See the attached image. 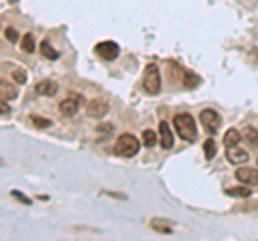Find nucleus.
Instances as JSON below:
<instances>
[{
  "instance_id": "6ab92c4d",
  "label": "nucleus",
  "mask_w": 258,
  "mask_h": 241,
  "mask_svg": "<svg viewBox=\"0 0 258 241\" xmlns=\"http://www.w3.org/2000/svg\"><path fill=\"white\" fill-rule=\"evenodd\" d=\"M215 153H217V144H215L213 138H209V140L205 142V157H207V159H213Z\"/></svg>"
},
{
  "instance_id": "f257e3e1",
  "label": "nucleus",
  "mask_w": 258,
  "mask_h": 241,
  "mask_svg": "<svg viewBox=\"0 0 258 241\" xmlns=\"http://www.w3.org/2000/svg\"><path fill=\"white\" fill-rule=\"evenodd\" d=\"M172 123H174L176 134H179L183 140H187V142L196 140V120H194L191 114H187V112H181V114L174 116Z\"/></svg>"
},
{
  "instance_id": "ddd939ff",
  "label": "nucleus",
  "mask_w": 258,
  "mask_h": 241,
  "mask_svg": "<svg viewBox=\"0 0 258 241\" xmlns=\"http://www.w3.org/2000/svg\"><path fill=\"white\" fill-rule=\"evenodd\" d=\"M241 138H243V136H241L237 130H228V132H226V136H224V144H226V149L237 147V144L241 142Z\"/></svg>"
},
{
  "instance_id": "7ed1b4c3",
  "label": "nucleus",
  "mask_w": 258,
  "mask_h": 241,
  "mask_svg": "<svg viewBox=\"0 0 258 241\" xmlns=\"http://www.w3.org/2000/svg\"><path fill=\"white\" fill-rule=\"evenodd\" d=\"M114 151L120 157H134L140 151V142H138V138H136L134 134H120L118 140H116Z\"/></svg>"
},
{
  "instance_id": "423d86ee",
  "label": "nucleus",
  "mask_w": 258,
  "mask_h": 241,
  "mask_svg": "<svg viewBox=\"0 0 258 241\" xmlns=\"http://www.w3.org/2000/svg\"><path fill=\"white\" fill-rule=\"evenodd\" d=\"M80 106H82V97H80V95H78V97H76V95H71V97L60 101L58 110H60V114H64V116H74V114H78Z\"/></svg>"
},
{
  "instance_id": "f3484780",
  "label": "nucleus",
  "mask_w": 258,
  "mask_h": 241,
  "mask_svg": "<svg viewBox=\"0 0 258 241\" xmlns=\"http://www.w3.org/2000/svg\"><path fill=\"white\" fill-rule=\"evenodd\" d=\"M157 136H159V134H155L153 130H144V132H142V142H144V147H155L157 140H159Z\"/></svg>"
},
{
  "instance_id": "393cba45",
  "label": "nucleus",
  "mask_w": 258,
  "mask_h": 241,
  "mask_svg": "<svg viewBox=\"0 0 258 241\" xmlns=\"http://www.w3.org/2000/svg\"><path fill=\"white\" fill-rule=\"evenodd\" d=\"M11 196H13L15 200H20L22 205H30V198H28V196H24L22 192H18V190H13V192H11Z\"/></svg>"
},
{
  "instance_id": "1a4fd4ad",
  "label": "nucleus",
  "mask_w": 258,
  "mask_h": 241,
  "mask_svg": "<svg viewBox=\"0 0 258 241\" xmlns=\"http://www.w3.org/2000/svg\"><path fill=\"white\" fill-rule=\"evenodd\" d=\"M159 142L164 149H172L174 147V138H172V132H170V125L166 123V120H161L159 123Z\"/></svg>"
},
{
  "instance_id": "6e6552de",
  "label": "nucleus",
  "mask_w": 258,
  "mask_h": 241,
  "mask_svg": "<svg viewBox=\"0 0 258 241\" xmlns=\"http://www.w3.org/2000/svg\"><path fill=\"white\" fill-rule=\"evenodd\" d=\"M235 174H237V179H239L241 183H245V186H256V183H258V168L241 166Z\"/></svg>"
},
{
  "instance_id": "a878e982",
  "label": "nucleus",
  "mask_w": 258,
  "mask_h": 241,
  "mask_svg": "<svg viewBox=\"0 0 258 241\" xmlns=\"http://www.w3.org/2000/svg\"><path fill=\"white\" fill-rule=\"evenodd\" d=\"M0 114H11V108L5 99H0Z\"/></svg>"
},
{
  "instance_id": "39448f33",
  "label": "nucleus",
  "mask_w": 258,
  "mask_h": 241,
  "mask_svg": "<svg viewBox=\"0 0 258 241\" xmlns=\"http://www.w3.org/2000/svg\"><path fill=\"white\" fill-rule=\"evenodd\" d=\"M95 52L103 61H114L116 56H118V52H120V47L114 41H99V43L95 45Z\"/></svg>"
},
{
  "instance_id": "b1692460",
  "label": "nucleus",
  "mask_w": 258,
  "mask_h": 241,
  "mask_svg": "<svg viewBox=\"0 0 258 241\" xmlns=\"http://www.w3.org/2000/svg\"><path fill=\"white\" fill-rule=\"evenodd\" d=\"M5 39H7V41H9V43H15V41H18V39H20L18 30H15V28H7V30H5Z\"/></svg>"
},
{
  "instance_id": "9b49d317",
  "label": "nucleus",
  "mask_w": 258,
  "mask_h": 241,
  "mask_svg": "<svg viewBox=\"0 0 258 241\" xmlns=\"http://www.w3.org/2000/svg\"><path fill=\"white\" fill-rule=\"evenodd\" d=\"M18 97V86L7 82V80H0V99L9 101V99H15Z\"/></svg>"
},
{
  "instance_id": "aec40b11",
  "label": "nucleus",
  "mask_w": 258,
  "mask_h": 241,
  "mask_svg": "<svg viewBox=\"0 0 258 241\" xmlns=\"http://www.w3.org/2000/svg\"><path fill=\"white\" fill-rule=\"evenodd\" d=\"M30 123L35 125V127H39V130H43V127H50V125H52V120L39 116V114H32V116H30Z\"/></svg>"
},
{
  "instance_id": "cd10ccee",
  "label": "nucleus",
  "mask_w": 258,
  "mask_h": 241,
  "mask_svg": "<svg viewBox=\"0 0 258 241\" xmlns=\"http://www.w3.org/2000/svg\"><path fill=\"white\" fill-rule=\"evenodd\" d=\"M256 168H258V166H256Z\"/></svg>"
},
{
  "instance_id": "4468645a",
  "label": "nucleus",
  "mask_w": 258,
  "mask_h": 241,
  "mask_svg": "<svg viewBox=\"0 0 258 241\" xmlns=\"http://www.w3.org/2000/svg\"><path fill=\"white\" fill-rule=\"evenodd\" d=\"M226 194L235 198H247L252 194V190H249V186H237V188H226Z\"/></svg>"
},
{
  "instance_id": "bb28decb",
  "label": "nucleus",
  "mask_w": 258,
  "mask_h": 241,
  "mask_svg": "<svg viewBox=\"0 0 258 241\" xmlns=\"http://www.w3.org/2000/svg\"><path fill=\"white\" fill-rule=\"evenodd\" d=\"M9 3H18V0H9Z\"/></svg>"
},
{
  "instance_id": "4be33fe9",
  "label": "nucleus",
  "mask_w": 258,
  "mask_h": 241,
  "mask_svg": "<svg viewBox=\"0 0 258 241\" xmlns=\"http://www.w3.org/2000/svg\"><path fill=\"white\" fill-rule=\"evenodd\" d=\"M22 50L26 54H32L35 52V39H32V35H26L22 39Z\"/></svg>"
},
{
  "instance_id": "0eeeda50",
  "label": "nucleus",
  "mask_w": 258,
  "mask_h": 241,
  "mask_svg": "<svg viewBox=\"0 0 258 241\" xmlns=\"http://www.w3.org/2000/svg\"><path fill=\"white\" fill-rule=\"evenodd\" d=\"M108 101H103V99H93V101H88V106H86V114L91 116V118H103L108 114Z\"/></svg>"
},
{
  "instance_id": "dca6fc26",
  "label": "nucleus",
  "mask_w": 258,
  "mask_h": 241,
  "mask_svg": "<svg viewBox=\"0 0 258 241\" xmlns=\"http://www.w3.org/2000/svg\"><path fill=\"white\" fill-rule=\"evenodd\" d=\"M241 136H243V140L249 144V147H258V130L256 127H245V132Z\"/></svg>"
},
{
  "instance_id": "20e7f679",
  "label": "nucleus",
  "mask_w": 258,
  "mask_h": 241,
  "mask_svg": "<svg viewBox=\"0 0 258 241\" xmlns=\"http://www.w3.org/2000/svg\"><path fill=\"white\" fill-rule=\"evenodd\" d=\"M200 123H203V127L207 130V134H217V130H220V125H222V116L217 114L215 110L211 108H207L200 112Z\"/></svg>"
},
{
  "instance_id": "a211bd4d",
  "label": "nucleus",
  "mask_w": 258,
  "mask_h": 241,
  "mask_svg": "<svg viewBox=\"0 0 258 241\" xmlns=\"http://www.w3.org/2000/svg\"><path fill=\"white\" fill-rule=\"evenodd\" d=\"M41 54L45 56L47 61H56V58H58V52H56L54 47L50 45V41H41Z\"/></svg>"
},
{
  "instance_id": "5701e85b",
  "label": "nucleus",
  "mask_w": 258,
  "mask_h": 241,
  "mask_svg": "<svg viewBox=\"0 0 258 241\" xmlns=\"http://www.w3.org/2000/svg\"><path fill=\"white\" fill-rule=\"evenodd\" d=\"M13 80L18 84H26V71H22V69H13Z\"/></svg>"
},
{
  "instance_id": "9d476101",
  "label": "nucleus",
  "mask_w": 258,
  "mask_h": 241,
  "mask_svg": "<svg viewBox=\"0 0 258 241\" xmlns=\"http://www.w3.org/2000/svg\"><path fill=\"white\" fill-rule=\"evenodd\" d=\"M226 157H228V162H230V164H245L247 159H249V153H247L245 149H241L239 144H237V147H230V149H228Z\"/></svg>"
},
{
  "instance_id": "f03ea898",
  "label": "nucleus",
  "mask_w": 258,
  "mask_h": 241,
  "mask_svg": "<svg viewBox=\"0 0 258 241\" xmlns=\"http://www.w3.org/2000/svg\"><path fill=\"white\" fill-rule=\"evenodd\" d=\"M142 88L147 95H157L161 91V74H159V67L157 65H147L142 74Z\"/></svg>"
},
{
  "instance_id": "2eb2a0df",
  "label": "nucleus",
  "mask_w": 258,
  "mask_h": 241,
  "mask_svg": "<svg viewBox=\"0 0 258 241\" xmlns=\"http://www.w3.org/2000/svg\"><path fill=\"white\" fill-rule=\"evenodd\" d=\"M181 74H183V84L187 86V88H196V86L200 84V78H198L196 74H194V71H189V69H183Z\"/></svg>"
},
{
  "instance_id": "412c9836",
  "label": "nucleus",
  "mask_w": 258,
  "mask_h": 241,
  "mask_svg": "<svg viewBox=\"0 0 258 241\" xmlns=\"http://www.w3.org/2000/svg\"><path fill=\"white\" fill-rule=\"evenodd\" d=\"M161 222H164V220H151V226L153 228H155L157 232H166V235H168V232H172V226H170V224H161Z\"/></svg>"
},
{
  "instance_id": "f8f14e48",
  "label": "nucleus",
  "mask_w": 258,
  "mask_h": 241,
  "mask_svg": "<svg viewBox=\"0 0 258 241\" xmlns=\"http://www.w3.org/2000/svg\"><path fill=\"white\" fill-rule=\"evenodd\" d=\"M56 91H58V84L52 82V80H41L37 84V93L43 95V97H52V95H56Z\"/></svg>"
}]
</instances>
